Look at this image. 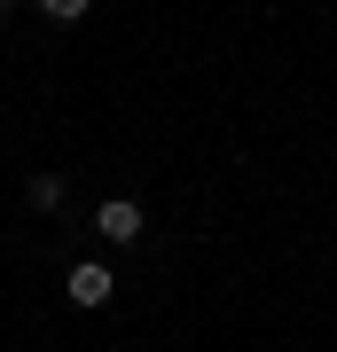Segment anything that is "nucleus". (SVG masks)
Wrapping results in <instances>:
<instances>
[{
  "label": "nucleus",
  "instance_id": "nucleus-1",
  "mask_svg": "<svg viewBox=\"0 0 337 352\" xmlns=\"http://www.w3.org/2000/svg\"><path fill=\"white\" fill-rule=\"evenodd\" d=\"M63 289H71V305H110V266H94V258H79L71 266V282H63Z\"/></svg>",
  "mask_w": 337,
  "mask_h": 352
},
{
  "label": "nucleus",
  "instance_id": "nucleus-2",
  "mask_svg": "<svg viewBox=\"0 0 337 352\" xmlns=\"http://www.w3.org/2000/svg\"><path fill=\"white\" fill-rule=\"evenodd\" d=\"M94 235H102V243H134V235H141V204L110 196V204L94 212Z\"/></svg>",
  "mask_w": 337,
  "mask_h": 352
},
{
  "label": "nucleus",
  "instance_id": "nucleus-3",
  "mask_svg": "<svg viewBox=\"0 0 337 352\" xmlns=\"http://www.w3.org/2000/svg\"><path fill=\"white\" fill-rule=\"evenodd\" d=\"M24 204H32V212H55V204H63V180H55V173L24 180Z\"/></svg>",
  "mask_w": 337,
  "mask_h": 352
},
{
  "label": "nucleus",
  "instance_id": "nucleus-4",
  "mask_svg": "<svg viewBox=\"0 0 337 352\" xmlns=\"http://www.w3.org/2000/svg\"><path fill=\"white\" fill-rule=\"evenodd\" d=\"M39 8H48V16H55V24H79V16H87V8H94V0H39Z\"/></svg>",
  "mask_w": 337,
  "mask_h": 352
},
{
  "label": "nucleus",
  "instance_id": "nucleus-5",
  "mask_svg": "<svg viewBox=\"0 0 337 352\" xmlns=\"http://www.w3.org/2000/svg\"><path fill=\"white\" fill-rule=\"evenodd\" d=\"M8 8H16V0H0V16H8Z\"/></svg>",
  "mask_w": 337,
  "mask_h": 352
}]
</instances>
